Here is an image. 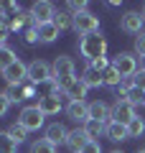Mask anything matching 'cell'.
<instances>
[{"mask_svg":"<svg viewBox=\"0 0 145 153\" xmlns=\"http://www.w3.org/2000/svg\"><path fill=\"white\" fill-rule=\"evenodd\" d=\"M81 153H102V148H99V140H89L84 148H81Z\"/></svg>","mask_w":145,"mask_h":153,"instance_id":"obj_34","label":"cell"},{"mask_svg":"<svg viewBox=\"0 0 145 153\" xmlns=\"http://www.w3.org/2000/svg\"><path fill=\"white\" fill-rule=\"evenodd\" d=\"M8 110H10V100H8L5 92H0V117H5Z\"/></svg>","mask_w":145,"mask_h":153,"instance_id":"obj_33","label":"cell"},{"mask_svg":"<svg viewBox=\"0 0 145 153\" xmlns=\"http://www.w3.org/2000/svg\"><path fill=\"white\" fill-rule=\"evenodd\" d=\"M143 26H145V18H143L140 10H127L120 18V28L125 33H132V36H140L143 33Z\"/></svg>","mask_w":145,"mask_h":153,"instance_id":"obj_7","label":"cell"},{"mask_svg":"<svg viewBox=\"0 0 145 153\" xmlns=\"http://www.w3.org/2000/svg\"><path fill=\"white\" fill-rule=\"evenodd\" d=\"M10 38V28H8V23H0V46H8L5 41Z\"/></svg>","mask_w":145,"mask_h":153,"instance_id":"obj_35","label":"cell"},{"mask_svg":"<svg viewBox=\"0 0 145 153\" xmlns=\"http://www.w3.org/2000/svg\"><path fill=\"white\" fill-rule=\"evenodd\" d=\"M43 117H46V115L38 110V105H26V107L21 110V115H18V123H21L28 133H33V130H38V128L43 125Z\"/></svg>","mask_w":145,"mask_h":153,"instance_id":"obj_5","label":"cell"},{"mask_svg":"<svg viewBox=\"0 0 145 153\" xmlns=\"http://www.w3.org/2000/svg\"><path fill=\"white\" fill-rule=\"evenodd\" d=\"M76 49H79V56H81V59H87V64H92V61L102 59V56L107 54V38L102 36V31L89 33V36H81V38H79Z\"/></svg>","mask_w":145,"mask_h":153,"instance_id":"obj_1","label":"cell"},{"mask_svg":"<svg viewBox=\"0 0 145 153\" xmlns=\"http://www.w3.org/2000/svg\"><path fill=\"white\" fill-rule=\"evenodd\" d=\"M0 153H18V143L5 130H0Z\"/></svg>","mask_w":145,"mask_h":153,"instance_id":"obj_29","label":"cell"},{"mask_svg":"<svg viewBox=\"0 0 145 153\" xmlns=\"http://www.w3.org/2000/svg\"><path fill=\"white\" fill-rule=\"evenodd\" d=\"M89 143V138H87L84 128H76V130H69V135H66V143L64 146L69 148V153H81V148Z\"/></svg>","mask_w":145,"mask_h":153,"instance_id":"obj_12","label":"cell"},{"mask_svg":"<svg viewBox=\"0 0 145 153\" xmlns=\"http://www.w3.org/2000/svg\"><path fill=\"white\" fill-rule=\"evenodd\" d=\"M23 44H26V46L38 44V33H36V28H26V31H23Z\"/></svg>","mask_w":145,"mask_h":153,"instance_id":"obj_31","label":"cell"},{"mask_svg":"<svg viewBox=\"0 0 145 153\" xmlns=\"http://www.w3.org/2000/svg\"><path fill=\"white\" fill-rule=\"evenodd\" d=\"M5 133H8V135H10L13 140L18 143V146H21V143H23V140L28 138V130H26V128L21 125V123H13V125H8V128H5Z\"/></svg>","mask_w":145,"mask_h":153,"instance_id":"obj_25","label":"cell"},{"mask_svg":"<svg viewBox=\"0 0 145 153\" xmlns=\"http://www.w3.org/2000/svg\"><path fill=\"white\" fill-rule=\"evenodd\" d=\"M127 133H130V138H140L145 133V120L140 117V115H135L132 120L127 123Z\"/></svg>","mask_w":145,"mask_h":153,"instance_id":"obj_28","label":"cell"},{"mask_svg":"<svg viewBox=\"0 0 145 153\" xmlns=\"http://www.w3.org/2000/svg\"><path fill=\"white\" fill-rule=\"evenodd\" d=\"M28 153H59V151H56V146H54V143H48L46 138H38V140L31 143Z\"/></svg>","mask_w":145,"mask_h":153,"instance_id":"obj_23","label":"cell"},{"mask_svg":"<svg viewBox=\"0 0 145 153\" xmlns=\"http://www.w3.org/2000/svg\"><path fill=\"white\" fill-rule=\"evenodd\" d=\"M54 26L59 28V31H69V28H74V16H71L69 10H56Z\"/></svg>","mask_w":145,"mask_h":153,"instance_id":"obj_21","label":"cell"},{"mask_svg":"<svg viewBox=\"0 0 145 153\" xmlns=\"http://www.w3.org/2000/svg\"><path fill=\"white\" fill-rule=\"evenodd\" d=\"M125 102H130L132 107H140V105H145V92L138 89V87L127 89V92H125Z\"/></svg>","mask_w":145,"mask_h":153,"instance_id":"obj_27","label":"cell"},{"mask_svg":"<svg viewBox=\"0 0 145 153\" xmlns=\"http://www.w3.org/2000/svg\"><path fill=\"white\" fill-rule=\"evenodd\" d=\"M38 110H41L43 115H59L61 110H64V105H61V97H54V94H43V97H38Z\"/></svg>","mask_w":145,"mask_h":153,"instance_id":"obj_14","label":"cell"},{"mask_svg":"<svg viewBox=\"0 0 145 153\" xmlns=\"http://www.w3.org/2000/svg\"><path fill=\"white\" fill-rule=\"evenodd\" d=\"M28 79H31L33 84H43V82H54V69H51V64L43 59H33L31 64H28Z\"/></svg>","mask_w":145,"mask_h":153,"instance_id":"obj_4","label":"cell"},{"mask_svg":"<svg viewBox=\"0 0 145 153\" xmlns=\"http://www.w3.org/2000/svg\"><path fill=\"white\" fill-rule=\"evenodd\" d=\"M66 135H69V130H66L61 123H51V125H46V133H43V138H46L48 143H54V146L66 143Z\"/></svg>","mask_w":145,"mask_h":153,"instance_id":"obj_16","label":"cell"},{"mask_svg":"<svg viewBox=\"0 0 145 153\" xmlns=\"http://www.w3.org/2000/svg\"><path fill=\"white\" fill-rule=\"evenodd\" d=\"M23 92H26V100L28 97H36V84H33L31 79H26V82H23Z\"/></svg>","mask_w":145,"mask_h":153,"instance_id":"obj_36","label":"cell"},{"mask_svg":"<svg viewBox=\"0 0 145 153\" xmlns=\"http://www.w3.org/2000/svg\"><path fill=\"white\" fill-rule=\"evenodd\" d=\"M112 66L120 71V76H135L138 74V56L135 51H120L117 56H112Z\"/></svg>","mask_w":145,"mask_h":153,"instance_id":"obj_3","label":"cell"},{"mask_svg":"<svg viewBox=\"0 0 145 153\" xmlns=\"http://www.w3.org/2000/svg\"><path fill=\"white\" fill-rule=\"evenodd\" d=\"M120 84H122V76H120V71L115 69L112 64L104 69V87H112V89H117Z\"/></svg>","mask_w":145,"mask_h":153,"instance_id":"obj_24","label":"cell"},{"mask_svg":"<svg viewBox=\"0 0 145 153\" xmlns=\"http://www.w3.org/2000/svg\"><path fill=\"white\" fill-rule=\"evenodd\" d=\"M135 56H145V31L140 33V36H135Z\"/></svg>","mask_w":145,"mask_h":153,"instance_id":"obj_32","label":"cell"},{"mask_svg":"<svg viewBox=\"0 0 145 153\" xmlns=\"http://www.w3.org/2000/svg\"><path fill=\"white\" fill-rule=\"evenodd\" d=\"M81 82H84L87 87H104V71H99V69H94V66L87 64L84 74H81Z\"/></svg>","mask_w":145,"mask_h":153,"instance_id":"obj_18","label":"cell"},{"mask_svg":"<svg viewBox=\"0 0 145 153\" xmlns=\"http://www.w3.org/2000/svg\"><path fill=\"white\" fill-rule=\"evenodd\" d=\"M87 89L89 87L81 82V76H76V79H71V82L64 84V97H69V102H84Z\"/></svg>","mask_w":145,"mask_h":153,"instance_id":"obj_10","label":"cell"},{"mask_svg":"<svg viewBox=\"0 0 145 153\" xmlns=\"http://www.w3.org/2000/svg\"><path fill=\"white\" fill-rule=\"evenodd\" d=\"M138 153H145V148H143V151H138Z\"/></svg>","mask_w":145,"mask_h":153,"instance_id":"obj_41","label":"cell"},{"mask_svg":"<svg viewBox=\"0 0 145 153\" xmlns=\"http://www.w3.org/2000/svg\"><path fill=\"white\" fill-rule=\"evenodd\" d=\"M3 79H5L8 84H23L28 79V64H23L21 59L13 61V64L3 71Z\"/></svg>","mask_w":145,"mask_h":153,"instance_id":"obj_9","label":"cell"},{"mask_svg":"<svg viewBox=\"0 0 145 153\" xmlns=\"http://www.w3.org/2000/svg\"><path fill=\"white\" fill-rule=\"evenodd\" d=\"M138 71H145V56H140V59H138Z\"/></svg>","mask_w":145,"mask_h":153,"instance_id":"obj_39","label":"cell"},{"mask_svg":"<svg viewBox=\"0 0 145 153\" xmlns=\"http://www.w3.org/2000/svg\"><path fill=\"white\" fill-rule=\"evenodd\" d=\"M48 94H54V97H64V84L54 79V82H51V92H48Z\"/></svg>","mask_w":145,"mask_h":153,"instance_id":"obj_37","label":"cell"},{"mask_svg":"<svg viewBox=\"0 0 145 153\" xmlns=\"http://www.w3.org/2000/svg\"><path fill=\"white\" fill-rule=\"evenodd\" d=\"M81 128H84V133H87L89 140H97V138L107 135V123H99V120H87Z\"/></svg>","mask_w":145,"mask_h":153,"instance_id":"obj_20","label":"cell"},{"mask_svg":"<svg viewBox=\"0 0 145 153\" xmlns=\"http://www.w3.org/2000/svg\"><path fill=\"white\" fill-rule=\"evenodd\" d=\"M66 10H69L71 16H79V13L89 10V8H87V3H81V0H69V3H66Z\"/></svg>","mask_w":145,"mask_h":153,"instance_id":"obj_30","label":"cell"},{"mask_svg":"<svg viewBox=\"0 0 145 153\" xmlns=\"http://www.w3.org/2000/svg\"><path fill=\"white\" fill-rule=\"evenodd\" d=\"M36 33H38V44H54L56 38L61 36V31L54 26V21H51V23H41V26H36Z\"/></svg>","mask_w":145,"mask_h":153,"instance_id":"obj_17","label":"cell"},{"mask_svg":"<svg viewBox=\"0 0 145 153\" xmlns=\"http://www.w3.org/2000/svg\"><path fill=\"white\" fill-rule=\"evenodd\" d=\"M71 31H76L79 36L97 33L99 31V18H97L92 10H84V13H79V16H74V28H71Z\"/></svg>","mask_w":145,"mask_h":153,"instance_id":"obj_6","label":"cell"},{"mask_svg":"<svg viewBox=\"0 0 145 153\" xmlns=\"http://www.w3.org/2000/svg\"><path fill=\"white\" fill-rule=\"evenodd\" d=\"M132 117H135V107H132L130 102H115V105H112V120H115V123L127 125Z\"/></svg>","mask_w":145,"mask_h":153,"instance_id":"obj_15","label":"cell"},{"mask_svg":"<svg viewBox=\"0 0 145 153\" xmlns=\"http://www.w3.org/2000/svg\"><path fill=\"white\" fill-rule=\"evenodd\" d=\"M5 94H8V100H10V105H18V102H23V100H26L23 84H8Z\"/></svg>","mask_w":145,"mask_h":153,"instance_id":"obj_26","label":"cell"},{"mask_svg":"<svg viewBox=\"0 0 145 153\" xmlns=\"http://www.w3.org/2000/svg\"><path fill=\"white\" fill-rule=\"evenodd\" d=\"M64 112L69 115V120L81 123V125L89 120V105H87V102H69V105L64 107Z\"/></svg>","mask_w":145,"mask_h":153,"instance_id":"obj_13","label":"cell"},{"mask_svg":"<svg viewBox=\"0 0 145 153\" xmlns=\"http://www.w3.org/2000/svg\"><path fill=\"white\" fill-rule=\"evenodd\" d=\"M33 16V21L41 26V23H51L54 21V16H56V8H54V3H48V0H38V3H33L31 5V10H28Z\"/></svg>","mask_w":145,"mask_h":153,"instance_id":"obj_8","label":"cell"},{"mask_svg":"<svg viewBox=\"0 0 145 153\" xmlns=\"http://www.w3.org/2000/svg\"><path fill=\"white\" fill-rule=\"evenodd\" d=\"M104 138H109V140H115V143H120V140H130L127 125H122V123H115V120H109V123H107V135H104Z\"/></svg>","mask_w":145,"mask_h":153,"instance_id":"obj_19","label":"cell"},{"mask_svg":"<svg viewBox=\"0 0 145 153\" xmlns=\"http://www.w3.org/2000/svg\"><path fill=\"white\" fill-rule=\"evenodd\" d=\"M109 153H125V151H109Z\"/></svg>","mask_w":145,"mask_h":153,"instance_id":"obj_40","label":"cell"},{"mask_svg":"<svg viewBox=\"0 0 145 153\" xmlns=\"http://www.w3.org/2000/svg\"><path fill=\"white\" fill-rule=\"evenodd\" d=\"M51 69H54V79H56V82H61V84L76 79V74H74V71H76V64H74V59L66 56V54L56 56L54 64H51Z\"/></svg>","mask_w":145,"mask_h":153,"instance_id":"obj_2","label":"cell"},{"mask_svg":"<svg viewBox=\"0 0 145 153\" xmlns=\"http://www.w3.org/2000/svg\"><path fill=\"white\" fill-rule=\"evenodd\" d=\"M132 79H135V87H138V89H143V92H145V71H138V74H135Z\"/></svg>","mask_w":145,"mask_h":153,"instance_id":"obj_38","label":"cell"},{"mask_svg":"<svg viewBox=\"0 0 145 153\" xmlns=\"http://www.w3.org/2000/svg\"><path fill=\"white\" fill-rule=\"evenodd\" d=\"M89 120H99V123H109L112 120V107L102 100L89 102Z\"/></svg>","mask_w":145,"mask_h":153,"instance_id":"obj_11","label":"cell"},{"mask_svg":"<svg viewBox=\"0 0 145 153\" xmlns=\"http://www.w3.org/2000/svg\"><path fill=\"white\" fill-rule=\"evenodd\" d=\"M13 61H18L16 51H13L10 46H0V74H3V71H5Z\"/></svg>","mask_w":145,"mask_h":153,"instance_id":"obj_22","label":"cell"}]
</instances>
